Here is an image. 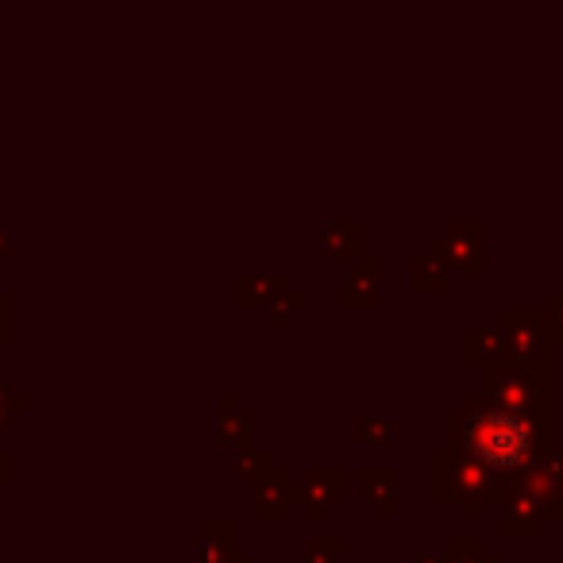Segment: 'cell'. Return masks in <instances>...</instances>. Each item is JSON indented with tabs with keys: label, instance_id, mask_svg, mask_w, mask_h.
Returning <instances> with one entry per match:
<instances>
[{
	"label": "cell",
	"instance_id": "obj_2",
	"mask_svg": "<svg viewBox=\"0 0 563 563\" xmlns=\"http://www.w3.org/2000/svg\"><path fill=\"white\" fill-rule=\"evenodd\" d=\"M12 413V398L4 394V386H0V424H4V417Z\"/></svg>",
	"mask_w": 563,
	"mask_h": 563
},
{
	"label": "cell",
	"instance_id": "obj_3",
	"mask_svg": "<svg viewBox=\"0 0 563 563\" xmlns=\"http://www.w3.org/2000/svg\"><path fill=\"white\" fill-rule=\"evenodd\" d=\"M0 306H4V298H0ZM0 317H4V309H0Z\"/></svg>",
	"mask_w": 563,
	"mask_h": 563
},
{
	"label": "cell",
	"instance_id": "obj_1",
	"mask_svg": "<svg viewBox=\"0 0 563 563\" xmlns=\"http://www.w3.org/2000/svg\"><path fill=\"white\" fill-rule=\"evenodd\" d=\"M475 452L494 467H514L529 452V424L514 417H486L475 429Z\"/></svg>",
	"mask_w": 563,
	"mask_h": 563
}]
</instances>
